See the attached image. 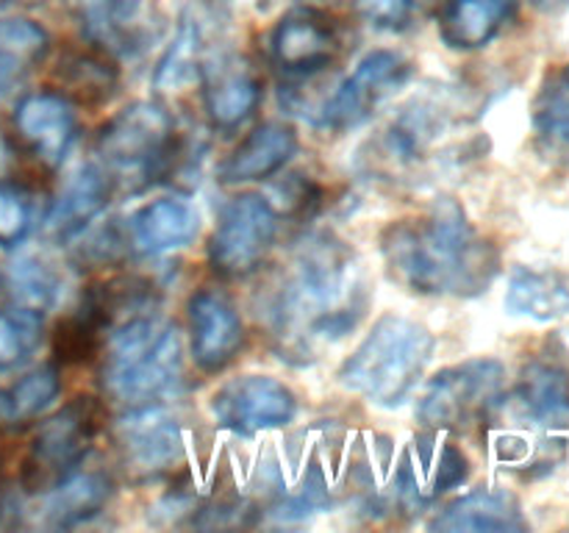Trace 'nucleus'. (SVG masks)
<instances>
[{"label": "nucleus", "instance_id": "c85d7f7f", "mask_svg": "<svg viewBox=\"0 0 569 533\" xmlns=\"http://www.w3.org/2000/svg\"><path fill=\"white\" fill-rule=\"evenodd\" d=\"M6 286H9L14 305L44 314L59 303L61 275L50 261L39 259V255H22L11 264Z\"/></svg>", "mask_w": 569, "mask_h": 533}, {"label": "nucleus", "instance_id": "dca6fc26", "mask_svg": "<svg viewBox=\"0 0 569 533\" xmlns=\"http://www.w3.org/2000/svg\"><path fill=\"white\" fill-rule=\"evenodd\" d=\"M189 333L194 364L203 372H222L244 348V325L231 300L214 289H200L189 298Z\"/></svg>", "mask_w": 569, "mask_h": 533}, {"label": "nucleus", "instance_id": "c9c22d12", "mask_svg": "<svg viewBox=\"0 0 569 533\" xmlns=\"http://www.w3.org/2000/svg\"><path fill=\"white\" fill-rule=\"evenodd\" d=\"M448 0H415V9H433V6H445Z\"/></svg>", "mask_w": 569, "mask_h": 533}, {"label": "nucleus", "instance_id": "72a5a7b5", "mask_svg": "<svg viewBox=\"0 0 569 533\" xmlns=\"http://www.w3.org/2000/svg\"><path fill=\"white\" fill-rule=\"evenodd\" d=\"M14 167V148H11V139L0 131V181L11 172Z\"/></svg>", "mask_w": 569, "mask_h": 533}, {"label": "nucleus", "instance_id": "473e14b6", "mask_svg": "<svg viewBox=\"0 0 569 533\" xmlns=\"http://www.w3.org/2000/svg\"><path fill=\"white\" fill-rule=\"evenodd\" d=\"M356 11L378 31H403L415 17V0H356Z\"/></svg>", "mask_w": 569, "mask_h": 533}, {"label": "nucleus", "instance_id": "a878e982", "mask_svg": "<svg viewBox=\"0 0 569 533\" xmlns=\"http://www.w3.org/2000/svg\"><path fill=\"white\" fill-rule=\"evenodd\" d=\"M50 50V37L39 22L26 17L0 20V98L22 83V78L42 64Z\"/></svg>", "mask_w": 569, "mask_h": 533}, {"label": "nucleus", "instance_id": "7c9ffc66", "mask_svg": "<svg viewBox=\"0 0 569 533\" xmlns=\"http://www.w3.org/2000/svg\"><path fill=\"white\" fill-rule=\"evenodd\" d=\"M42 344V314L22 305H0V372L26 364Z\"/></svg>", "mask_w": 569, "mask_h": 533}, {"label": "nucleus", "instance_id": "393cba45", "mask_svg": "<svg viewBox=\"0 0 569 533\" xmlns=\"http://www.w3.org/2000/svg\"><path fill=\"white\" fill-rule=\"evenodd\" d=\"M506 309L537 322L561 320L569 314V283L553 270L517 266L506 289Z\"/></svg>", "mask_w": 569, "mask_h": 533}, {"label": "nucleus", "instance_id": "5701e85b", "mask_svg": "<svg viewBox=\"0 0 569 533\" xmlns=\"http://www.w3.org/2000/svg\"><path fill=\"white\" fill-rule=\"evenodd\" d=\"M111 497V481L103 472H70L44 492H39L37 520L42 527H76L106 509Z\"/></svg>", "mask_w": 569, "mask_h": 533}, {"label": "nucleus", "instance_id": "0eeeda50", "mask_svg": "<svg viewBox=\"0 0 569 533\" xmlns=\"http://www.w3.org/2000/svg\"><path fill=\"white\" fill-rule=\"evenodd\" d=\"M278 228H281V214L270 198L256 192L231 198L220 209L214 233L209 239L211 270L226 281H242L253 275L270 255Z\"/></svg>", "mask_w": 569, "mask_h": 533}, {"label": "nucleus", "instance_id": "4be33fe9", "mask_svg": "<svg viewBox=\"0 0 569 533\" xmlns=\"http://www.w3.org/2000/svg\"><path fill=\"white\" fill-rule=\"evenodd\" d=\"M528 522L522 516L520 500L506 489H472L459 500L445 505L431 520V531L465 533V531H492L515 533L526 531Z\"/></svg>", "mask_w": 569, "mask_h": 533}, {"label": "nucleus", "instance_id": "f8f14e48", "mask_svg": "<svg viewBox=\"0 0 569 533\" xmlns=\"http://www.w3.org/2000/svg\"><path fill=\"white\" fill-rule=\"evenodd\" d=\"M342 50L339 28L326 11L298 6L270 33V59L283 76L311 78L328 70Z\"/></svg>", "mask_w": 569, "mask_h": 533}, {"label": "nucleus", "instance_id": "2f4dec72", "mask_svg": "<svg viewBox=\"0 0 569 533\" xmlns=\"http://www.w3.org/2000/svg\"><path fill=\"white\" fill-rule=\"evenodd\" d=\"M37 225V200L26 187L0 181V248H17Z\"/></svg>", "mask_w": 569, "mask_h": 533}, {"label": "nucleus", "instance_id": "c756f323", "mask_svg": "<svg viewBox=\"0 0 569 533\" xmlns=\"http://www.w3.org/2000/svg\"><path fill=\"white\" fill-rule=\"evenodd\" d=\"M59 370L53 364L37 366L17 383H11L6 392H0V416L9 422L37 420L59 398Z\"/></svg>", "mask_w": 569, "mask_h": 533}, {"label": "nucleus", "instance_id": "7ed1b4c3", "mask_svg": "<svg viewBox=\"0 0 569 533\" xmlns=\"http://www.w3.org/2000/svg\"><path fill=\"white\" fill-rule=\"evenodd\" d=\"M103 398L122 411L164 403L183 381L181 339L161 314L139 316L114 328L103 342Z\"/></svg>", "mask_w": 569, "mask_h": 533}, {"label": "nucleus", "instance_id": "a211bd4d", "mask_svg": "<svg viewBox=\"0 0 569 533\" xmlns=\"http://www.w3.org/2000/svg\"><path fill=\"white\" fill-rule=\"evenodd\" d=\"M511 409L533 431H569V366L553 359L522 366Z\"/></svg>", "mask_w": 569, "mask_h": 533}, {"label": "nucleus", "instance_id": "aec40b11", "mask_svg": "<svg viewBox=\"0 0 569 533\" xmlns=\"http://www.w3.org/2000/svg\"><path fill=\"white\" fill-rule=\"evenodd\" d=\"M214 28H220L217 26L214 9H209L200 0L183 11L170 48L164 50V56L156 64V89H181L189 81H194V78H200L206 59L217 50L211 44V31Z\"/></svg>", "mask_w": 569, "mask_h": 533}, {"label": "nucleus", "instance_id": "2eb2a0df", "mask_svg": "<svg viewBox=\"0 0 569 533\" xmlns=\"http://www.w3.org/2000/svg\"><path fill=\"white\" fill-rule=\"evenodd\" d=\"M14 131L39 164L59 170L78 139L76 109L61 92H31L17 103Z\"/></svg>", "mask_w": 569, "mask_h": 533}, {"label": "nucleus", "instance_id": "9d476101", "mask_svg": "<svg viewBox=\"0 0 569 533\" xmlns=\"http://www.w3.org/2000/svg\"><path fill=\"white\" fill-rule=\"evenodd\" d=\"M122 470L137 483L170 477L183 464V436L164 403L128 409L114 425Z\"/></svg>", "mask_w": 569, "mask_h": 533}, {"label": "nucleus", "instance_id": "b1692460", "mask_svg": "<svg viewBox=\"0 0 569 533\" xmlns=\"http://www.w3.org/2000/svg\"><path fill=\"white\" fill-rule=\"evenodd\" d=\"M517 6L520 0H448L439 14L442 42L453 50L487 48L515 17Z\"/></svg>", "mask_w": 569, "mask_h": 533}, {"label": "nucleus", "instance_id": "4468645a", "mask_svg": "<svg viewBox=\"0 0 569 533\" xmlns=\"http://www.w3.org/2000/svg\"><path fill=\"white\" fill-rule=\"evenodd\" d=\"M203 105L217 131H237L261 103V78L256 67L233 50H214L200 70Z\"/></svg>", "mask_w": 569, "mask_h": 533}, {"label": "nucleus", "instance_id": "f03ea898", "mask_svg": "<svg viewBox=\"0 0 569 533\" xmlns=\"http://www.w3.org/2000/svg\"><path fill=\"white\" fill-rule=\"evenodd\" d=\"M389 278L426 298H476L500 272V253L481 239L453 198H439L426 214L389 222L381 231Z\"/></svg>", "mask_w": 569, "mask_h": 533}, {"label": "nucleus", "instance_id": "ddd939ff", "mask_svg": "<svg viewBox=\"0 0 569 533\" xmlns=\"http://www.w3.org/2000/svg\"><path fill=\"white\" fill-rule=\"evenodd\" d=\"M295 409L298 403L292 389L270 375L233 378L211 398V414L217 425L242 436L289 425Z\"/></svg>", "mask_w": 569, "mask_h": 533}, {"label": "nucleus", "instance_id": "6e6552de", "mask_svg": "<svg viewBox=\"0 0 569 533\" xmlns=\"http://www.w3.org/2000/svg\"><path fill=\"white\" fill-rule=\"evenodd\" d=\"M411 61L398 50H372L348 78L309 114L311 122L331 131H350L370 120L378 105L409 83Z\"/></svg>", "mask_w": 569, "mask_h": 533}, {"label": "nucleus", "instance_id": "f3484780", "mask_svg": "<svg viewBox=\"0 0 569 533\" xmlns=\"http://www.w3.org/2000/svg\"><path fill=\"white\" fill-rule=\"evenodd\" d=\"M128 253L161 255L187 248L200 233V211L181 194L150 200L131 214L126 225Z\"/></svg>", "mask_w": 569, "mask_h": 533}, {"label": "nucleus", "instance_id": "9b49d317", "mask_svg": "<svg viewBox=\"0 0 569 533\" xmlns=\"http://www.w3.org/2000/svg\"><path fill=\"white\" fill-rule=\"evenodd\" d=\"M70 9L83 37L114 59H137L161 33L153 0H70Z\"/></svg>", "mask_w": 569, "mask_h": 533}, {"label": "nucleus", "instance_id": "20e7f679", "mask_svg": "<svg viewBox=\"0 0 569 533\" xmlns=\"http://www.w3.org/2000/svg\"><path fill=\"white\" fill-rule=\"evenodd\" d=\"M433 348L437 342L426 325L383 314L353 355L339 366V381L370 403L395 409L411 398Z\"/></svg>", "mask_w": 569, "mask_h": 533}, {"label": "nucleus", "instance_id": "6ab92c4d", "mask_svg": "<svg viewBox=\"0 0 569 533\" xmlns=\"http://www.w3.org/2000/svg\"><path fill=\"white\" fill-rule=\"evenodd\" d=\"M111 181L109 172L100 164H81L61 187L59 198L50 205L48 217H44V228L53 239L67 242L76 239L98 220L106 211L111 198Z\"/></svg>", "mask_w": 569, "mask_h": 533}, {"label": "nucleus", "instance_id": "f257e3e1", "mask_svg": "<svg viewBox=\"0 0 569 533\" xmlns=\"http://www.w3.org/2000/svg\"><path fill=\"white\" fill-rule=\"evenodd\" d=\"M367 305L370 292L353 248L331 231H311L267 294L264 322L281 359L311 364L320 344L356 331Z\"/></svg>", "mask_w": 569, "mask_h": 533}, {"label": "nucleus", "instance_id": "bb28decb", "mask_svg": "<svg viewBox=\"0 0 569 533\" xmlns=\"http://www.w3.org/2000/svg\"><path fill=\"white\" fill-rule=\"evenodd\" d=\"M533 133L545 153L569 159V67L545 78L533 100Z\"/></svg>", "mask_w": 569, "mask_h": 533}, {"label": "nucleus", "instance_id": "cd10ccee", "mask_svg": "<svg viewBox=\"0 0 569 533\" xmlns=\"http://www.w3.org/2000/svg\"><path fill=\"white\" fill-rule=\"evenodd\" d=\"M56 78H59L61 89H64L61 94L70 103L100 105L114 94L117 78L120 76H117V67L109 59H103V56L76 53L59 61Z\"/></svg>", "mask_w": 569, "mask_h": 533}, {"label": "nucleus", "instance_id": "f704fd0d", "mask_svg": "<svg viewBox=\"0 0 569 533\" xmlns=\"http://www.w3.org/2000/svg\"><path fill=\"white\" fill-rule=\"evenodd\" d=\"M533 3H537L539 9H545V11H561V9H569V0H533Z\"/></svg>", "mask_w": 569, "mask_h": 533}, {"label": "nucleus", "instance_id": "1a4fd4ad", "mask_svg": "<svg viewBox=\"0 0 569 533\" xmlns=\"http://www.w3.org/2000/svg\"><path fill=\"white\" fill-rule=\"evenodd\" d=\"M100 428V405L92 398H76L39 425L22 470L28 492H44L81 466Z\"/></svg>", "mask_w": 569, "mask_h": 533}, {"label": "nucleus", "instance_id": "412c9836", "mask_svg": "<svg viewBox=\"0 0 569 533\" xmlns=\"http://www.w3.org/2000/svg\"><path fill=\"white\" fill-rule=\"evenodd\" d=\"M295 150H298V133L287 122H264V125L253 128L231 150V155L220 164L217 178L228 187L270 181L272 175H278L289 164Z\"/></svg>", "mask_w": 569, "mask_h": 533}, {"label": "nucleus", "instance_id": "423d86ee", "mask_svg": "<svg viewBox=\"0 0 569 533\" xmlns=\"http://www.w3.org/2000/svg\"><path fill=\"white\" fill-rule=\"evenodd\" d=\"M506 366L498 359H470L445 366L422 392L417 420L431 431H470L503 405Z\"/></svg>", "mask_w": 569, "mask_h": 533}, {"label": "nucleus", "instance_id": "39448f33", "mask_svg": "<svg viewBox=\"0 0 569 533\" xmlns=\"http://www.w3.org/2000/svg\"><path fill=\"white\" fill-rule=\"evenodd\" d=\"M100 167L111 181L150 187L159 178H170L183 161V142L176 120L156 100H137L117 111L94 139Z\"/></svg>", "mask_w": 569, "mask_h": 533}]
</instances>
